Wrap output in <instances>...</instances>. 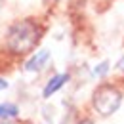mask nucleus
<instances>
[{
	"label": "nucleus",
	"mask_w": 124,
	"mask_h": 124,
	"mask_svg": "<svg viewBox=\"0 0 124 124\" xmlns=\"http://www.w3.org/2000/svg\"><path fill=\"white\" fill-rule=\"evenodd\" d=\"M40 34H42V31L34 21H31V19L17 21L8 29V36H6L8 48H10V52H14L17 55L29 54L38 44Z\"/></svg>",
	"instance_id": "1"
},
{
	"label": "nucleus",
	"mask_w": 124,
	"mask_h": 124,
	"mask_svg": "<svg viewBox=\"0 0 124 124\" xmlns=\"http://www.w3.org/2000/svg\"><path fill=\"white\" fill-rule=\"evenodd\" d=\"M120 101H122V93L111 84L99 86L93 92V97H92L93 109L101 116H111L113 113H116V109L120 107Z\"/></svg>",
	"instance_id": "2"
},
{
	"label": "nucleus",
	"mask_w": 124,
	"mask_h": 124,
	"mask_svg": "<svg viewBox=\"0 0 124 124\" xmlns=\"http://www.w3.org/2000/svg\"><path fill=\"white\" fill-rule=\"evenodd\" d=\"M48 59H50V52H48V50H42V52H38L36 55H32L31 59L25 63V69H27V71H31V73L40 71V69L48 63Z\"/></svg>",
	"instance_id": "3"
},
{
	"label": "nucleus",
	"mask_w": 124,
	"mask_h": 124,
	"mask_svg": "<svg viewBox=\"0 0 124 124\" xmlns=\"http://www.w3.org/2000/svg\"><path fill=\"white\" fill-rule=\"evenodd\" d=\"M67 80H69V75H55V77H52V78H50V82L46 84V88H44L42 95H44V97H50L52 93L57 92Z\"/></svg>",
	"instance_id": "4"
},
{
	"label": "nucleus",
	"mask_w": 124,
	"mask_h": 124,
	"mask_svg": "<svg viewBox=\"0 0 124 124\" xmlns=\"http://www.w3.org/2000/svg\"><path fill=\"white\" fill-rule=\"evenodd\" d=\"M19 115V109L16 105H10V103H2L0 105V118H14Z\"/></svg>",
	"instance_id": "5"
},
{
	"label": "nucleus",
	"mask_w": 124,
	"mask_h": 124,
	"mask_svg": "<svg viewBox=\"0 0 124 124\" xmlns=\"http://www.w3.org/2000/svg\"><path fill=\"white\" fill-rule=\"evenodd\" d=\"M107 69H109V63L107 61H103L101 65H97V67H95V77H103V75L107 73Z\"/></svg>",
	"instance_id": "6"
},
{
	"label": "nucleus",
	"mask_w": 124,
	"mask_h": 124,
	"mask_svg": "<svg viewBox=\"0 0 124 124\" xmlns=\"http://www.w3.org/2000/svg\"><path fill=\"white\" fill-rule=\"evenodd\" d=\"M6 88H8V82H6V80H4V78H0V93L4 92V90H6Z\"/></svg>",
	"instance_id": "7"
},
{
	"label": "nucleus",
	"mask_w": 124,
	"mask_h": 124,
	"mask_svg": "<svg viewBox=\"0 0 124 124\" xmlns=\"http://www.w3.org/2000/svg\"><path fill=\"white\" fill-rule=\"evenodd\" d=\"M77 124H93V122L90 120V118H82V120H78Z\"/></svg>",
	"instance_id": "8"
},
{
	"label": "nucleus",
	"mask_w": 124,
	"mask_h": 124,
	"mask_svg": "<svg viewBox=\"0 0 124 124\" xmlns=\"http://www.w3.org/2000/svg\"><path fill=\"white\" fill-rule=\"evenodd\" d=\"M116 69H124V57H122V59H120V63L116 65Z\"/></svg>",
	"instance_id": "9"
}]
</instances>
